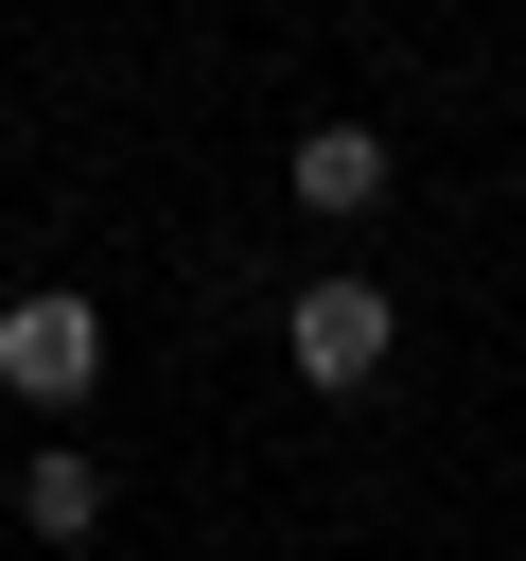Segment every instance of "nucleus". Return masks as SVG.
<instances>
[{
  "mask_svg": "<svg viewBox=\"0 0 526 561\" xmlns=\"http://www.w3.org/2000/svg\"><path fill=\"white\" fill-rule=\"evenodd\" d=\"M0 386H18L35 421H70V403L105 386V298H70V280H53V298H0Z\"/></svg>",
  "mask_w": 526,
  "mask_h": 561,
  "instance_id": "2",
  "label": "nucleus"
},
{
  "mask_svg": "<svg viewBox=\"0 0 526 561\" xmlns=\"http://www.w3.org/2000/svg\"><path fill=\"white\" fill-rule=\"evenodd\" d=\"M386 175H403V158H386V123H316V140L281 158V193H298L316 228H368V210H386Z\"/></svg>",
  "mask_w": 526,
  "mask_h": 561,
  "instance_id": "3",
  "label": "nucleus"
},
{
  "mask_svg": "<svg viewBox=\"0 0 526 561\" xmlns=\"http://www.w3.org/2000/svg\"><path fill=\"white\" fill-rule=\"evenodd\" d=\"M386 351H403V298H386V280H351V263H333V280H298V298H281V368H298V386H333V403H351V386H386Z\"/></svg>",
  "mask_w": 526,
  "mask_h": 561,
  "instance_id": "1",
  "label": "nucleus"
},
{
  "mask_svg": "<svg viewBox=\"0 0 526 561\" xmlns=\"http://www.w3.org/2000/svg\"><path fill=\"white\" fill-rule=\"evenodd\" d=\"M18 526H35V543H88V526H105V456H88V438H35V456H18Z\"/></svg>",
  "mask_w": 526,
  "mask_h": 561,
  "instance_id": "4",
  "label": "nucleus"
}]
</instances>
